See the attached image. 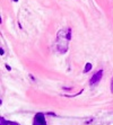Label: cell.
I'll use <instances>...</instances> for the list:
<instances>
[{
	"label": "cell",
	"instance_id": "6da1fadb",
	"mask_svg": "<svg viewBox=\"0 0 113 125\" xmlns=\"http://www.w3.org/2000/svg\"><path fill=\"white\" fill-rule=\"evenodd\" d=\"M32 125H48L44 113H36L33 117Z\"/></svg>",
	"mask_w": 113,
	"mask_h": 125
},
{
	"label": "cell",
	"instance_id": "7a4b0ae2",
	"mask_svg": "<svg viewBox=\"0 0 113 125\" xmlns=\"http://www.w3.org/2000/svg\"><path fill=\"white\" fill-rule=\"evenodd\" d=\"M102 78H103V70H98V71H96V72L94 73L93 76L90 77L89 85L90 86L98 85V83H100V81L102 80Z\"/></svg>",
	"mask_w": 113,
	"mask_h": 125
},
{
	"label": "cell",
	"instance_id": "3957f363",
	"mask_svg": "<svg viewBox=\"0 0 113 125\" xmlns=\"http://www.w3.org/2000/svg\"><path fill=\"white\" fill-rule=\"evenodd\" d=\"M92 69H93V64H92L90 62H87L86 64H85V66H84V73L89 72Z\"/></svg>",
	"mask_w": 113,
	"mask_h": 125
},
{
	"label": "cell",
	"instance_id": "277c9868",
	"mask_svg": "<svg viewBox=\"0 0 113 125\" xmlns=\"http://www.w3.org/2000/svg\"><path fill=\"white\" fill-rule=\"evenodd\" d=\"M0 121H1V125H9V124H8V121H6V119H5V117H2V116H1Z\"/></svg>",
	"mask_w": 113,
	"mask_h": 125
},
{
	"label": "cell",
	"instance_id": "5b68a950",
	"mask_svg": "<svg viewBox=\"0 0 113 125\" xmlns=\"http://www.w3.org/2000/svg\"><path fill=\"white\" fill-rule=\"evenodd\" d=\"M8 124L9 125H20V124H18V123H16V122H13V121H8Z\"/></svg>",
	"mask_w": 113,
	"mask_h": 125
},
{
	"label": "cell",
	"instance_id": "8992f818",
	"mask_svg": "<svg viewBox=\"0 0 113 125\" xmlns=\"http://www.w3.org/2000/svg\"><path fill=\"white\" fill-rule=\"evenodd\" d=\"M111 92L113 94V78H112V80H111Z\"/></svg>",
	"mask_w": 113,
	"mask_h": 125
},
{
	"label": "cell",
	"instance_id": "52a82bcc",
	"mask_svg": "<svg viewBox=\"0 0 113 125\" xmlns=\"http://www.w3.org/2000/svg\"><path fill=\"white\" fill-rule=\"evenodd\" d=\"M13 1H15V2H17V1H18V0H13Z\"/></svg>",
	"mask_w": 113,
	"mask_h": 125
}]
</instances>
